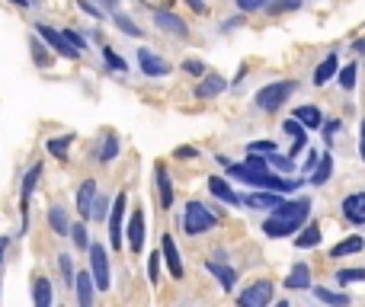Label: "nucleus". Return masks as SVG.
<instances>
[{
	"label": "nucleus",
	"instance_id": "57",
	"mask_svg": "<svg viewBox=\"0 0 365 307\" xmlns=\"http://www.w3.org/2000/svg\"><path fill=\"white\" fill-rule=\"evenodd\" d=\"M6 244H10V240H6V237H0V256H4V250H6Z\"/></svg>",
	"mask_w": 365,
	"mask_h": 307
},
{
	"label": "nucleus",
	"instance_id": "37",
	"mask_svg": "<svg viewBox=\"0 0 365 307\" xmlns=\"http://www.w3.org/2000/svg\"><path fill=\"white\" fill-rule=\"evenodd\" d=\"M336 282H365V269H340Z\"/></svg>",
	"mask_w": 365,
	"mask_h": 307
},
{
	"label": "nucleus",
	"instance_id": "40",
	"mask_svg": "<svg viewBox=\"0 0 365 307\" xmlns=\"http://www.w3.org/2000/svg\"><path fill=\"white\" fill-rule=\"evenodd\" d=\"M247 151H253V154H272L276 151V141H253V145H247Z\"/></svg>",
	"mask_w": 365,
	"mask_h": 307
},
{
	"label": "nucleus",
	"instance_id": "5",
	"mask_svg": "<svg viewBox=\"0 0 365 307\" xmlns=\"http://www.w3.org/2000/svg\"><path fill=\"white\" fill-rule=\"evenodd\" d=\"M272 301V285L269 282H253L250 288L240 291V304L244 307H266Z\"/></svg>",
	"mask_w": 365,
	"mask_h": 307
},
{
	"label": "nucleus",
	"instance_id": "2",
	"mask_svg": "<svg viewBox=\"0 0 365 307\" xmlns=\"http://www.w3.org/2000/svg\"><path fill=\"white\" fill-rule=\"evenodd\" d=\"M298 90L295 80H276V83H266L263 90L257 93V106L263 109V113H276V109L285 106V100H289L292 93Z\"/></svg>",
	"mask_w": 365,
	"mask_h": 307
},
{
	"label": "nucleus",
	"instance_id": "7",
	"mask_svg": "<svg viewBox=\"0 0 365 307\" xmlns=\"http://www.w3.org/2000/svg\"><path fill=\"white\" fill-rule=\"evenodd\" d=\"M38 36H42L45 42H48L51 48L58 51V55H64V58H77V55H81V51H77L74 45H71L68 38H64V32H55V29H48V26L38 23Z\"/></svg>",
	"mask_w": 365,
	"mask_h": 307
},
{
	"label": "nucleus",
	"instance_id": "26",
	"mask_svg": "<svg viewBox=\"0 0 365 307\" xmlns=\"http://www.w3.org/2000/svg\"><path fill=\"white\" fill-rule=\"evenodd\" d=\"M32 301H36L38 307H48L51 304V285H48V279L38 276L36 282H32Z\"/></svg>",
	"mask_w": 365,
	"mask_h": 307
},
{
	"label": "nucleus",
	"instance_id": "22",
	"mask_svg": "<svg viewBox=\"0 0 365 307\" xmlns=\"http://www.w3.org/2000/svg\"><path fill=\"white\" fill-rule=\"evenodd\" d=\"M308 282H311V269L304 263H298L295 269L289 272V279H285V288H295V291H302V288H308Z\"/></svg>",
	"mask_w": 365,
	"mask_h": 307
},
{
	"label": "nucleus",
	"instance_id": "56",
	"mask_svg": "<svg viewBox=\"0 0 365 307\" xmlns=\"http://www.w3.org/2000/svg\"><path fill=\"white\" fill-rule=\"evenodd\" d=\"M353 51H356V55H365V38H359V42L353 45Z\"/></svg>",
	"mask_w": 365,
	"mask_h": 307
},
{
	"label": "nucleus",
	"instance_id": "17",
	"mask_svg": "<svg viewBox=\"0 0 365 307\" xmlns=\"http://www.w3.org/2000/svg\"><path fill=\"white\" fill-rule=\"evenodd\" d=\"M225 87H227V83H225V77H218V74H208L205 80H202L199 87H195V96H199V100H212V96H218Z\"/></svg>",
	"mask_w": 365,
	"mask_h": 307
},
{
	"label": "nucleus",
	"instance_id": "33",
	"mask_svg": "<svg viewBox=\"0 0 365 307\" xmlns=\"http://www.w3.org/2000/svg\"><path fill=\"white\" fill-rule=\"evenodd\" d=\"M314 295H317V301H324V304H349V298L346 295H336V291H327V288H314Z\"/></svg>",
	"mask_w": 365,
	"mask_h": 307
},
{
	"label": "nucleus",
	"instance_id": "25",
	"mask_svg": "<svg viewBox=\"0 0 365 307\" xmlns=\"http://www.w3.org/2000/svg\"><path fill=\"white\" fill-rule=\"evenodd\" d=\"M295 119L302 122L304 128H321V125H324L321 109H314V106H302V109H295Z\"/></svg>",
	"mask_w": 365,
	"mask_h": 307
},
{
	"label": "nucleus",
	"instance_id": "46",
	"mask_svg": "<svg viewBox=\"0 0 365 307\" xmlns=\"http://www.w3.org/2000/svg\"><path fill=\"white\" fill-rule=\"evenodd\" d=\"M237 6L244 13H253V10H259V6H266V0H237Z\"/></svg>",
	"mask_w": 365,
	"mask_h": 307
},
{
	"label": "nucleus",
	"instance_id": "12",
	"mask_svg": "<svg viewBox=\"0 0 365 307\" xmlns=\"http://www.w3.org/2000/svg\"><path fill=\"white\" fill-rule=\"evenodd\" d=\"M38 176H42V167H32L29 173L23 176V189H19V208H23V231H26V224H29V218H26V208H29V195H32V189H36Z\"/></svg>",
	"mask_w": 365,
	"mask_h": 307
},
{
	"label": "nucleus",
	"instance_id": "9",
	"mask_svg": "<svg viewBox=\"0 0 365 307\" xmlns=\"http://www.w3.org/2000/svg\"><path fill=\"white\" fill-rule=\"evenodd\" d=\"M160 256L167 259V269H170L173 279H182V263H180V250L177 244H173L170 234H164V240H160Z\"/></svg>",
	"mask_w": 365,
	"mask_h": 307
},
{
	"label": "nucleus",
	"instance_id": "49",
	"mask_svg": "<svg viewBox=\"0 0 365 307\" xmlns=\"http://www.w3.org/2000/svg\"><path fill=\"white\" fill-rule=\"evenodd\" d=\"M81 10H83V13H90V16H96V19L103 16V10H100V6H93L90 0H81Z\"/></svg>",
	"mask_w": 365,
	"mask_h": 307
},
{
	"label": "nucleus",
	"instance_id": "36",
	"mask_svg": "<svg viewBox=\"0 0 365 307\" xmlns=\"http://www.w3.org/2000/svg\"><path fill=\"white\" fill-rule=\"evenodd\" d=\"M32 58H36L38 68H48V64H51V58L45 55V48H42V42H38V38H32Z\"/></svg>",
	"mask_w": 365,
	"mask_h": 307
},
{
	"label": "nucleus",
	"instance_id": "32",
	"mask_svg": "<svg viewBox=\"0 0 365 307\" xmlns=\"http://www.w3.org/2000/svg\"><path fill=\"white\" fill-rule=\"evenodd\" d=\"M115 154H119V138H115V135H106V141H103V151H100V160L109 163Z\"/></svg>",
	"mask_w": 365,
	"mask_h": 307
},
{
	"label": "nucleus",
	"instance_id": "58",
	"mask_svg": "<svg viewBox=\"0 0 365 307\" xmlns=\"http://www.w3.org/2000/svg\"><path fill=\"white\" fill-rule=\"evenodd\" d=\"M13 4H16V6H26V4H29V0H13Z\"/></svg>",
	"mask_w": 365,
	"mask_h": 307
},
{
	"label": "nucleus",
	"instance_id": "52",
	"mask_svg": "<svg viewBox=\"0 0 365 307\" xmlns=\"http://www.w3.org/2000/svg\"><path fill=\"white\" fill-rule=\"evenodd\" d=\"M100 6H103V10H109V13H115V6H119V0H100Z\"/></svg>",
	"mask_w": 365,
	"mask_h": 307
},
{
	"label": "nucleus",
	"instance_id": "45",
	"mask_svg": "<svg viewBox=\"0 0 365 307\" xmlns=\"http://www.w3.org/2000/svg\"><path fill=\"white\" fill-rule=\"evenodd\" d=\"M182 71H186V74L202 77V74H205V64H202V61H182Z\"/></svg>",
	"mask_w": 365,
	"mask_h": 307
},
{
	"label": "nucleus",
	"instance_id": "29",
	"mask_svg": "<svg viewBox=\"0 0 365 307\" xmlns=\"http://www.w3.org/2000/svg\"><path fill=\"white\" fill-rule=\"evenodd\" d=\"M362 246H365L362 237H349V240H343V244H336L334 250H330V256H336V259H340V256H349V253H359Z\"/></svg>",
	"mask_w": 365,
	"mask_h": 307
},
{
	"label": "nucleus",
	"instance_id": "6",
	"mask_svg": "<svg viewBox=\"0 0 365 307\" xmlns=\"http://www.w3.org/2000/svg\"><path fill=\"white\" fill-rule=\"evenodd\" d=\"M125 205H128V195L119 192L113 202V218H109V237H113V246L119 250L122 246V214H125Z\"/></svg>",
	"mask_w": 365,
	"mask_h": 307
},
{
	"label": "nucleus",
	"instance_id": "54",
	"mask_svg": "<svg viewBox=\"0 0 365 307\" xmlns=\"http://www.w3.org/2000/svg\"><path fill=\"white\" fill-rule=\"evenodd\" d=\"M317 160H321V154H317V151H314V154H311V157H308V163H304V167H308V170H314V167H317Z\"/></svg>",
	"mask_w": 365,
	"mask_h": 307
},
{
	"label": "nucleus",
	"instance_id": "8",
	"mask_svg": "<svg viewBox=\"0 0 365 307\" xmlns=\"http://www.w3.org/2000/svg\"><path fill=\"white\" fill-rule=\"evenodd\" d=\"M343 218L349 224H365V192H353L343 199Z\"/></svg>",
	"mask_w": 365,
	"mask_h": 307
},
{
	"label": "nucleus",
	"instance_id": "28",
	"mask_svg": "<svg viewBox=\"0 0 365 307\" xmlns=\"http://www.w3.org/2000/svg\"><path fill=\"white\" fill-rule=\"evenodd\" d=\"M295 244L302 246V250H311V246H317V244H321V227H317V224L304 227V231L295 237Z\"/></svg>",
	"mask_w": 365,
	"mask_h": 307
},
{
	"label": "nucleus",
	"instance_id": "27",
	"mask_svg": "<svg viewBox=\"0 0 365 307\" xmlns=\"http://www.w3.org/2000/svg\"><path fill=\"white\" fill-rule=\"evenodd\" d=\"M48 224L55 234H71V224H68V212L64 208H48Z\"/></svg>",
	"mask_w": 365,
	"mask_h": 307
},
{
	"label": "nucleus",
	"instance_id": "16",
	"mask_svg": "<svg viewBox=\"0 0 365 307\" xmlns=\"http://www.w3.org/2000/svg\"><path fill=\"white\" fill-rule=\"evenodd\" d=\"M205 269L212 272L215 279H218V282H221V288H225V291H231V288H234V282H237V276H234V269H231V266H225V263H215V259H208V263H205Z\"/></svg>",
	"mask_w": 365,
	"mask_h": 307
},
{
	"label": "nucleus",
	"instance_id": "13",
	"mask_svg": "<svg viewBox=\"0 0 365 307\" xmlns=\"http://www.w3.org/2000/svg\"><path fill=\"white\" fill-rule=\"evenodd\" d=\"M154 176H158L160 208H170V205H173V182H170V173H167L164 163H154Z\"/></svg>",
	"mask_w": 365,
	"mask_h": 307
},
{
	"label": "nucleus",
	"instance_id": "44",
	"mask_svg": "<svg viewBox=\"0 0 365 307\" xmlns=\"http://www.w3.org/2000/svg\"><path fill=\"white\" fill-rule=\"evenodd\" d=\"M269 160H272V167H279V170H295V160H292V157H279L276 151L269 154Z\"/></svg>",
	"mask_w": 365,
	"mask_h": 307
},
{
	"label": "nucleus",
	"instance_id": "41",
	"mask_svg": "<svg viewBox=\"0 0 365 307\" xmlns=\"http://www.w3.org/2000/svg\"><path fill=\"white\" fill-rule=\"evenodd\" d=\"M106 205H109V202L103 199V195H100V199H93V208H90V218H96V221L106 218Z\"/></svg>",
	"mask_w": 365,
	"mask_h": 307
},
{
	"label": "nucleus",
	"instance_id": "4",
	"mask_svg": "<svg viewBox=\"0 0 365 307\" xmlns=\"http://www.w3.org/2000/svg\"><path fill=\"white\" fill-rule=\"evenodd\" d=\"M90 276H93V285L100 291H106L109 288V259H106V250H103L100 244L96 246H90Z\"/></svg>",
	"mask_w": 365,
	"mask_h": 307
},
{
	"label": "nucleus",
	"instance_id": "3",
	"mask_svg": "<svg viewBox=\"0 0 365 307\" xmlns=\"http://www.w3.org/2000/svg\"><path fill=\"white\" fill-rule=\"evenodd\" d=\"M182 227H186V234L199 237V234H205V231H212L215 227V214L208 212L202 202H189L186 214H182Z\"/></svg>",
	"mask_w": 365,
	"mask_h": 307
},
{
	"label": "nucleus",
	"instance_id": "19",
	"mask_svg": "<svg viewBox=\"0 0 365 307\" xmlns=\"http://www.w3.org/2000/svg\"><path fill=\"white\" fill-rule=\"evenodd\" d=\"M282 128H285V135L292 138V154H302L304 151V125L295 119V115H292V119H285Z\"/></svg>",
	"mask_w": 365,
	"mask_h": 307
},
{
	"label": "nucleus",
	"instance_id": "39",
	"mask_svg": "<svg viewBox=\"0 0 365 307\" xmlns=\"http://www.w3.org/2000/svg\"><path fill=\"white\" fill-rule=\"evenodd\" d=\"M103 55H106V64H109V68H115V71H125V68H128V64L122 61V58L115 55L113 48H103Z\"/></svg>",
	"mask_w": 365,
	"mask_h": 307
},
{
	"label": "nucleus",
	"instance_id": "55",
	"mask_svg": "<svg viewBox=\"0 0 365 307\" xmlns=\"http://www.w3.org/2000/svg\"><path fill=\"white\" fill-rule=\"evenodd\" d=\"M359 154H362V160H365V119H362V138H359Z\"/></svg>",
	"mask_w": 365,
	"mask_h": 307
},
{
	"label": "nucleus",
	"instance_id": "43",
	"mask_svg": "<svg viewBox=\"0 0 365 307\" xmlns=\"http://www.w3.org/2000/svg\"><path fill=\"white\" fill-rule=\"evenodd\" d=\"M148 276H151V282H158V276H160V253H151V259H148Z\"/></svg>",
	"mask_w": 365,
	"mask_h": 307
},
{
	"label": "nucleus",
	"instance_id": "42",
	"mask_svg": "<svg viewBox=\"0 0 365 307\" xmlns=\"http://www.w3.org/2000/svg\"><path fill=\"white\" fill-rule=\"evenodd\" d=\"M71 234H74V244L81 246V250H87V227H83V224H74V227H71Z\"/></svg>",
	"mask_w": 365,
	"mask_h": 307
},
{
	"label": "nucleus",
	"instance_id": "18",
	"mask_svg": "<svg viewBox=\"0 0 365 307\" xmlns=\"http://www.w3.org/2000/svg\"><path fill=\"white\" fill-rule=\"evenodd\" d=\"M93 199H96V182L87 179L81 189H77V212L83 214V218H90V208H93Z\"/></svg>",
	"mask_w": 365,
	"mask_h": 307
},
{
	"label": "nucleus",
	"instance_id": "24",
	"mask_svg": "<svg viewBox=\"0 0 365 307\" xmlns=\"http://www.w3.org/2000/svg\"><path fill=\"white\" fill-rule=\"evenodd\" d=\"M330 173H334V157H330V154H321V160H317L314 173H311V182H314V186H324V182L330 179Z\"/></svg>",
	"mask_w": 365,
	"mask_h": 307
},
{
	"label": "nucleus",
	"instance_id": "21",
	"mask_svg": "<svg viewBox=\"0 0 365 307\" xmlns=\"http://www.w3.org/2000/svg\"><path fill=\"white\" fill-rule=\"evenodd\" d=\"M279 195L282 192H272V189H266V192H253V195H247V199H240L244 205H250V208H276L279 202Z\"/></svg>",
	"mask_w": 365,
	"mask_h": 307
},
{
	"label": "nucleus",
	"instance_id": "15",
	"mask_svg": "<svg viewBox=\"0 0 365 307\" xmlns=\"http://www.w3.org/2000/svg\"><path fill=\"white\" fill-rule=\"evenodd\" d=\"M208 192L215 195V199H221V202H227V205H240V195L234 192L231 186H227L225 179H221V176H212V179H208Z\"/></svg>",
	"mask_w": 365,
	"mask_h": 307
},
{
	"label": "nucleus",
	"instance_id": "1",
	"mask_svg": "<svg viewBox=\"0 0 365 307\" xmlns=\"http://www.w3.org/2000/svg\"><path fill=\"white\" fill-rule=\"evenodd\" d=\"M308 214H311V202L308 199L279 202V205L272 208V218H266V224H263L266 237H289L292 231H298V227L308 221Z\"/></svg>",
	"mask_w": 365,
	"mask_h": 307
},
{
	"label": "nucleus",
	"instance_id": "48",
	"mask_svg": "<svg viewBox=\"0 0 365 307\" xmlns=\"http://www.w3.org/2000/svg\"><path fill=\"white\" fill-rule=\"evenodd\" d=\"M64 38H68V42H71V45H74V48H77V51H83V38H81V36H77V32H74V29H68V32H64Z\"/></svg>",
	"mask_w": 365,
	"mask_h": 307
},
{
	"label": "nucleus",
	"instance_id": "38",
	"mask_svg": "<svg viewBox=\"0 0 365 307\" xmlns=\"http://www.w3.org/2000/svg\"><path fill=\"white\" fill-rule=\"evenodd\" d=\"M58 266H61V276H64V282L74 288V269H71V256H61L58 259Z\"/></svg>",
	"mask_w": 365,
	"mask_h": 307
},
{
	"label": "nucleus",
	"instance_id": "20",
	"mask_svg": "<svg viewBox=\"0 0 365 307\" xmlns=\"http://www.w3.org/2000/svg\"><path fill=\"white\" fill-rule=\"evenodd\" d=\"M74 288H77V301H81V307L93 304V276H87V272L74 276Z\"/></svg>",
	"mask_w": 365,
	"mask_h": 307
},
{
	"label": "nucleus",
	"instance_id": "50",
	"mask_svg": "<svg viewBox=\"0 0 365 307\" xmlns=\"http://www.w3.org/2000/svg\"><path fill=\"white\" fill-rule=\"evenodd\" d=\"M336 128H340V122H327V125H324V135H327V141H334Z\"/></svg>",
	"mask_w": 365,
	"mask_h": 307
},
{
	"label": "nucleus",
	"instance_id": "31",
	"mask_svg": "<svg viewBox=\"0 0 365 307\" xmlns=\"http://www.w3.org/2000/svg\"><path fill=\"white\" fill-rule=\"evenodd\" d=\"M298 6H302V0H272V4H266V13H272V16H279V13L298 10Z\"/></svg>",
	"mask_w": 365,
	"mask_h": 307
},
{
	"label": "nucleus",
	"instance_id": "30",
	"mask_svg": "<svg viewBox=\"0 0 365 307\" xmlns=\"http://www.w3.org/2000/svg\"><path fill=\"white\" fill-rule=\"evenodd\" d=\"M71 135H64V138H51L48 141V154H55L58 160H64V157H68V147H71Z\"/></svg>",
	"mask_w": 365,
	"mask_h": 307
},
{
	"label": "nucleus",
	"instance_id": "34",
	"mask_svg": "<svg viewBox=\"0 0 365 307\" xmlns=\"http://www.w3.org/2000/svg\"><path fill=\"white\" fill-rule=\"evenodd\" d=\"M340 87L343 90H353L356 87V64H346V68L340 71Z\"/></svg>",
	"mask_w": 365,
	"mask_h": 307
},
{
	"label": "nucleus",
	"instance_id": "35",
	"mask_svg": "<svg viewBox=\"0 0 365 307\" xmlns=\"http://www.w3.org/2000/svg\"><path fill=\"white\" fill-rule=\"evenodd\" d=\"M115 26H119V29L125 32V36H141V29H138V26H135L128 16H122V13H115Z\"/></svg>",
	"mask_w": 365,
	"mask_h": 307
},
{
	"label": "nucleus",
	"instance_id": "23",
	"mask_svg": "<svg viewBox=\"0 0 365 307\" xmlns=\"http://www.w3.org/2000/svg\"><path fill=\"white\" fill-rule=\"evenodd\" d=\"M336 68H340V61H336V55H327L321 64H317V71H314V83L317 87H324V83L330 80V77L336 74Z\"/></svg>",
	"mask_w": 365,
	"mask_h": 307
},
{
	"label": "nucleus",
	"instance_id": "10",
	"mask_svg": "<svg viewBox=\"0 0 365 307\" xmlns=\"http://www.w3.org/2000/svg\"><path fill=\"white\" fill-rule=\"evenodd\" d=\"M154 23H158L164 32H170V36H180V38H186V36H189L186 23H182L180 16H173L170 10H154Z\"/></svg>",
	"mask_w": 365,
	"mask_h": 307
},
{
	"label": "nucleus",
	"instance_id": "11",
	"mask_svg": "<svg viewBox=\"0 0 365 307\" xmlns=\"http://www.w3.org/2000/svg\"><path fill=\"white\" fill-rule=\"evenodd\" d=\"M138 64H141V71H145L148 77H164L167 71H170V64H167L164 58L151 55L148 48H141V51H138Z\"/></svg>",
	"mask_w": 365,
	"mask_h": 307
},
{
	"label": "nucleus",
	"instance_id": "47",
	"mask_svg": "<svg viewBox=\"0 0 365 307\" xmlns=\"http://www.w3.org/2000/svg\"><path fill=\"white\" fill-rule=\"evenodd\" d=\"M141 4L151 6V10H170V6L177 4V0H141Z\"/></svg>",
	"mask_w": 365,
	"mask_h": 307
},
{
	"label": "nucleus",
	"instance_id": "53",
	"mask_svg": "<svg viewBox=\"0 0 365 307\" xmlns=\"http://www.w3.org/2000/svg\"><path fill=\"white\" fill-rule=\"evenodd\" d=\"M186 4H189V6H192V10H195V13H205V4H202V0H186Z\"/></svg>",
	"mask_w": 365,
	"mask_h": 307
},
{
	"label": "nucleus",
	"instance_id": "51",
	"mask_svg": "<svg viewBox=\"0 0 365 307\" xmlns=\"http://www.w3.org/2000/svg\"><path fill=\"white\" fill-rule=\"evenodd\" d=\"M177 157H199L195 147H177Z\"/></svg>",
	"mask_w": 365,
	"mask_h": 307
},
{
	"label": "nucleus",
	"instance_id": "14",
	"mask_svg": "<svg viewBox=\"0 0 365 307\" xmlns=\"http://www.w3.org/2000/svg\"><path fill=\"white\" fill-rule=\"evenodd\" d=\"M128 246H132L135 253L145 250V214H141V208L132 214V221H128Z\"/></svg>",
	"mask_w": 365,
	"mask_h": 307
}]
</instances>
